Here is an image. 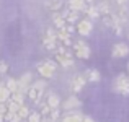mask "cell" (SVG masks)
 I'll list each match as a JSON object with an SVG mask.
<instances>
[{"mask_svg":"<svg viewBox=\"0 0 129 122\" xmlns=\"http://www.w3.org/2000/svg\"><path fill=\"white\" fill-rule=\"evenodd\" d=\"M39 107H41V111H39V112H41V116H44V117H49L51 116L52 107L47 104V101H46V103H39Z\"/></svg>","mask_w":129,"mask_h":122,"instance_id":"cell-24","label":"cell"},{"mask_svg":"<svg viewBox=\"0 0 129 122\" xmlns=\"http://www.w3.org/2000/svg\"><path fill=\"white\" fill-rule=\"evenodd\" d=\"M57 41H59L62 46H70L72 44V41H70V33L67 31L66 28L64 29H57Z\"/></svg>","mask_w":129,"mask_h":122,"instance_id":"cell-10","label":"cell"},{"mask_svg":"<svg viewBox=\"0 0 129 122\" xmlns=\"http://www.w3.org/2000/svg\"><path fill=\"white\" fill-rule=\"evenodd\" d=\"M57 39L56 38H51V36H46L44 34V38H43V46H44V49H47V50H56L57 49Z\"/></svg>","mask_w":129,"mask_h":122,"instance_id":"cell-14","label":"cell"},{"mask_svg":"<svg viewBox=\"0 0 129 122\" xmlns=\"http://www.w3.org/2000/svg\"><path fill=\"white\" fill-rule=\"evenodd\" d=\"M62 15L66 16L67 23H70V25H75V23L79 21V15H80V12L69 8V10H64V12H62Z\"/></svg>","mask_w":129,"mask_h":122,"instance_id":"cell-11","label":"cell"},{"mask_svg":"<svg viewBox=\"0 0 129 122\" xmlns=\"http://www.w3.org/2000/svg\"><path fill=\"white\" fill-rule=\"evenodd\" d=\"M28 122H41V112H29Z\"/></svg>","mask_w":129,"mask_h":122,"instance_id":"cell-27","label":"cell"},{"mask_svg":"<svg viewBox=\"0 0 129 122\" xmlns=\"http://www.w3.org/2000/svg\"><path fill=\"white\" fill-rule=\"evenodd\" d=\"M7 88L10 90V93H16V91H20V86H18V80L8 78V80H7Z\"/></svg>","mask_w":129,"mask_h":122,"instance_id":"cell-23","label":"cell"},{"mask_svg":"<svg viewBox=\"0 0 129 122\" xmlns=\"http://www.w3.org/2000/svg\"><path fill=\"white\" fill-rule=\"evenodd\" d=\"M7 72H8V65H7V62H0V75H5Z\"/></svg>","mask_w":129,"mask_h":122,"instance_id":"cell-29","label":"cell"},{"mask_svg":"<svg viewBox=\"0 0 129 122\" xmlns=\"http://www.w3.org/2000/svg\"><path fill=\"white\" fill-rule=\"evenodd\" d=\"M85 83H87V77L74 75L72 80H70V90H72L74 93H80V91L85 88Z\"/></svg>","mask_w":129,"mask_h":122,"instance_id":"cell-6","label":"cell"},{"mask_svg":"<svg viewBox=\"0 0 129 122\" xmlns=\"http://www.w3.org/2000/svg\"><path fill=\"white\" fill-rule=\"evenodd\" d=\"M59 116H60V112H59V107H56V109H52V112H51V119H52L54 122H57L59 120Z\"/></svg>","mask_w":129,"mask_h":122,"instance_id":"cell-28","label":"cell"},{"mask_svg":"<svg viewBox=\"0 0 129 122\" xmlns=\"http://www.w3.org/2000/svg\"><path fill=\"white\" fill-rule=\"evenodd\" d=\"M52 23H54V26H56L57 29H64L67 26V20H66V16H64L60 12L52 13Z\"/></svg>","mask_w":129,"mask_h":122,"instance_id":"cell-9","label":"cell"},{"mask_svg":"<svg viewBox=\"0 0 129 122\" xmlns=\"http://www.w3.org/2000/svg\"><path fill=\"white\" fill-rule=\"evenodd\" d=\"M114 91L123 94V96L129 94V77L127 75H124V73L118 75V78L114 80Z\"/></svg>","mask_w":129,"mask_h":122,"instance_id":"cell-3","label":"cell"},{"mask_svg":"<svg viewBox=\"0 0 129 122\" xmlns=\"http://www.w3.org/2000/svg\"><path fill=\"white\" fill-rule=\"evenodd\" d=\"M85 75H87V80L88 81H100V72L98 70H95V69H88L87 72H85Z\"/></svg>","mask_w":129,"mask_h":122,"instance_id":"cell-22","label":"cell"},{"mask_svg":"<svg viewBox=\"0 0 129 122\" xmlns=\"http://www.w3.org/2000/svg\"><path fill=\"white\" fill-rule=\"evenodd\" d=\"M87 7V0H69V8L77 10V12H83Z\"/></svg>","mask_w":129,"mask_h":122,"instance_id":"cell-15","label":"cell"},{"mask_svg":"<svg viewBox=\"0 0 129 122\" xmlns=\"http://www.w3.org/2000/svg\"><path fill=\"white\" fill-rule=\"evenodd\" d=\"M126 2H127V0H116L118 5H126Z\"/></svg>","mask_w":129,"mask_h":122,"instance_id":"cell-30","label":"cell"},{"mask_svg":"<svg viewBox=\"0 0 129 122\" xmlns=\"http://www.w3.org/2000/svg\"><path fill=\"white\" fill-rule=\"evenodd\" d=\"M74 47V54H75V57H79V59H88L90 57V47H88V44L85 41H75V42L72 44Z\"/></svg>","mask_w":129,"mask_h":122,"instance_id":"cell-5","label":"cell"},{"mask_svg":"<svg viewBox=\"0 0 129 122\" xmlns=\"http://www.w3.org/2000/svg\"><path fill=\"white\" fill-rule=\"evenodd\" d=\"M38 73L43 78H52V75L56 73V64L52 60H44L38 65Z\"/></svg>","mask_w":129,"mask_h":122,"instance_id":"cell-4","label":"cell"},{"mask_svg":"<svg viewBox=\"0 0 129 122\" xmlns=\"http://www.w3.org/2000/svg\"><path fill=\"white\" fill-rule=\"evenodd\" d=\"M62 122H83V116L80 114H69L62 119Z\"/></svg>","mask_w":129,"mask_h":122,"instance_id":"cell-25","label":"cell"},{"mask_svg":"<svg viewBox=\"0 0 129 122\" xmlns=\"http://www.w3.org/2000/svg\"><path fill=\"white\" fill-rule=\"evenodd\" d=\"M127 72H129V64H127Z\"/></svg>","mask_w":129,"mask_h":122,"instance_id":"cell-35","label":"cell"},{"mask_svg":"<svg viewBox=\"0 0 129 122\" xmlns=\"http://www.w3.org/2000/svg\"><path fill=\"white\" fill-rule=\"evenodd\" d=\"M56 60L60 64L62 67H66V69H69V67H72L74 64V55H72V52L70 50H67V47L66 46H59L56 50Z\"/></svg>","mask_w":129,"mask_h":122,"instance_id":"cell-1","label":"cell"},{"mask_svg":"<svg viewBox=\"0 0 129 122\" xmlns=\"http://www.w3.org/2000/svg\"><path fill=\"white\" fill-rule=\"evenodd\" d=\"M75 28H77V31H79L80 36H88V34H91V31H93V25H91V21L88 18L79 20Z\"/></svg>","mask_w":129,"mask_h":122,"instance_id":"cell-7","label":"cell"},{"mask_svg":"<svg viewBox=\"0 0 129 122\" xmlns=\"http://www.w3.org/2000/svg\"><path fill=\"white\" fill-rule=\"evenodd\" d=\"M87 2H90V3H91V2H93V0H87Z\"/></svg>","mask_w":129,"mask_h":122,"instance_id":"cell-34","label":"cell"},{"mask_svg":"<svg viewBox=\"0 0 129 122\" xmlns=\"http://www.w3.org/2000/svg\"><path fill=\"white\" fill-rule=\"evenodd\" d=\"M83 122H95L91 117H83Z\"/></svg>","mask_w":129,"mask_h":122,"instance_id":"cell-31","label":"cell"},{"mask_svg":"<svg viewBox=\"0 0 129 122\" xmlns=\"http://www.w3.org/2000/svg\"><path fill=\"white\" fill-rule=\"evenodd\" d=\"M64 7V0H47L46 2V8L49 12L56 13V12H60Z\"/></svg>","mask_w":129,"mask_h":122,"instance_id":"cell-13","label":"cell"},{"mask_svg":"<svg viewBox=\"0 0 129 122\" xmlns=\"http://www.w3.org/2000/svg\"><path fill=\"white\" fill-rule=\"evenodd\" d=\"M79 106H80V101L77 99L75 96H70L69 99H67L66 103L62 104V107H64L66 111H70V109H74V107H79Z\"/></svg>","mask_w":129,"mask_h":122,"instance_id":"cell-16","label":"cell"},{"mask_svg":"<svg viewBox=\"0 0 129 122\" xmlns=\"http://www.w3.org/2000/svg\"><path fill=\"white\" fill-rule=\"evenodd\" d=\"M41 122H54V120L51 119V117H46V119H44V120H41Z\"/></svg>","mask_w":129,"mask_h":122,"instance_id":"cell-32","label":"cell"},{"mask_svg":"<svg viewBox=\"0 0 129 122\" xmlns=\"http://www.w3.org/2000/svg\"><path fill=\"white\" fill-rule=\"evenodd\" d=\"M114 15H116V18L119 20L121 25H124V23L127 21V10L124 8V5H121V8H118V12L114 13Z\"/></svg>","mask_w":129,"mask_h":122,"instance_id":"cell-19","label":"cell"},{"mask_svg":"<svg viewBox=\"0 0 129 122\" xmlns=\"http://www.w3.org/2000/svg\"><path fill=\"white\" fill-rule=\"evenodd\" d=\"M47 104H49L52 109H56V107L60 106V98L57 96V94H54V93H49L47 94Z\"/></svg>","mask_w":129,"mask_h":122,"instance_id":"cell-17","label":"cell"},{"mask_svg":"<svg viewBox=\"0 0 129 122\" xmlns=\"http://www.w3.org/2000/svg\"><path fill=\"white\" fill-rule=\"evenodd\" d=\"M57 122H59V120H57ZM60 122H62V120H60Z\"/></svg>","mask_w":129,"mask_h":122,"instance_id":"cell-36","label":"cell"},{"mask_svg":"<svg viewBox=\"0 0 129 122\" xmlns=\"http://www.w3.org/2000/svg\"><path fill=\"white\" fill-rule=\"evenodd\" d=\"M18 86H20V91H21V93L28 91V88L31 86V73H25V75L18 80Z\"/></svg>","mask_w":129,"mask_h":122,"instance_id":"cell-12","label":"cell"},{"mask_svg":"<svg viewBox=\"0 0 129 122\" xmlns=\"http://www.w3.org/2000/svg\"><path fill=\"white\" fill-rule=\"evenodd\" d=\"M83 12L87 13V16L88 18H98V16L101 15L100 13V10H98V7H95V5H90V7H85V10H83Z\"/></svg>","mask_w":129,"mask_h":122,"instance_id":"cell-18","label":"cell"},{"mask_svg":"<svg viewBox=\"0 0 129 122\" xmlns=\"http://www.w3.org/2000/svg\"><path fill=\"white\" fill-rule=\"evenodd\" d=\"M44 90H46V81H44V80L35 81V83L28 88V98H29V101H33L35 104H39V103H41V96H43Z\"/></svg>","mask_w":129,"mask_h":122,"instance_id":"cell-2","label":"cell"},{"mask_svg":"<svg viewBox=\"0 0 129 122\" xmlns=\"http://www.w3.org/2000/svg\"><path fill=\"white\" fill-rule=\"evenodd\" d=\"M10 96H12V93L7 88V85H0V103H7L10 99Z\"/></svg>","mask_w":129,"mask_h":122,"instance_id":"cell-20","label":"cell"},{"mask_svg":"<svg viewBox=\"0 0 129 122\" xmlns=\"http://www.w3.org/2000/svg\"><path fill=\"white\" fill-rule=\"evenodd\" d=\"M98 10H100V13L101 15H111V7H110V3H108V0H101L100 2V5H98Z\"/></svg>","mask_w":129,"mask_h":122,"instance_id":"cell-21","label":"cell"},{"mask_svg":"<svg viewBox=\"0 0 129 122\" xmlns=\"http://www.w3.org/2000/svg\"><path fill=\"white\" fill-rule=\"evenodd\" d=\"M129 54V46L126 42H118L113 46V50H111V55L114 59H121V57H126Z\"/></svg>","mask_w":129,"mask_h":122,"instance_id":"cell-8","label":"cell"},{"mask_svg":"<svg viewBox=\"0 0 129 122\" xmlns=\"http://www.w3.org/2000/svg\"><path fill=\"white\" fill-rule=\"evenodd\" d=\"M5 119H3V114H0V122H3Z\"/></svg>","mask_w":129,"mask_h":122,"instance_id":"cell-33","label":"cell"},{"mask_svg":"<svg viewBox=\"0 0 129 122\" xmlns=\"http://www.w3.org/2000/svg\"><path fill=\"white\" fill-rule=\"evenodd\" d=\"M16 114H18L21 119H28V116H29V109H28V106L21 104V106H20V109L16 111Z\"/></svg>","mask_w":129,"mask_h":122,"instance_id":"cell-26","label":"cell"}]
</instances>
